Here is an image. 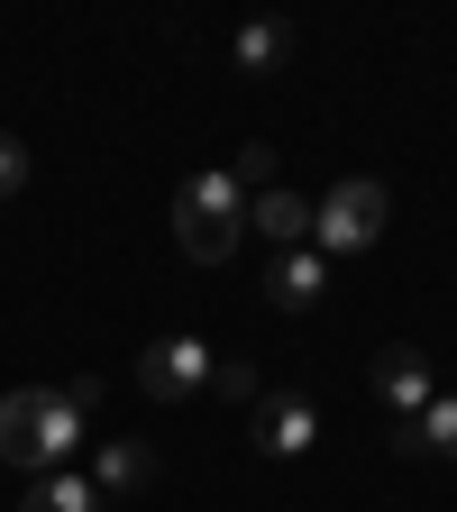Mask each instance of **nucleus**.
Instances as JSON below:
<instances>
[{
	"label": "nucleus",
	"mask_w": 457,
	"mask_h": 512,
	"mask_svg": "<svg viewBox=\"0 0 457 512\" xmlns=\"http://www.w3.org/2000/svg\"><path fill=\"white\" fill-rule=\"evenodd\" d=\"M92 412H101V375H74V384H19V394H0V458L28 467V476H46V467H64V458L83 448Z\"/></svg>",
	"instance_id": "f257e3e1"
},
{
	"label": "nucleus",
	"mask_w": 457,
	"mask_h": 512,
	"mask_svg": "<svg viewBox=\"0 0 457 512\" xmlns=\"http://www.w3.org/2000/svg\"><path fill=\"white\" fill-rule=\"evenodd\" d=\"M238 229H247V192L220 165H202V174L174 183V247L192 256V266H220V256L238 247Z\"/></svg>",
	"instance_id": "f03ea898"
},
{
	"label": "nucleus",
	"mask_w": 457,
	"mask_h": 512,
	"mask_svg": "<svg viewBox=\"0 0 457 512\" xmlns=\"http://www.w3.org/2000/svg\"><path fill=\"white\" fill-rule=\"evenodd\" d=\"M384 220H394V192H384L375 174H348L330 202L311 211V247H320V256H366V247L384 238Z\"/></svg>",
	"instance_id": "7ed1b4c3"
},
{
	"label": "nucleus",
	"mask_w": 457,
	"mask_h": 512,
	"mask_svg": "<svg viewBox=\"0 0 457 512\" xmlns=\"http://www.w3.org/2000/svg\"><path fill=\"white\" fill-rule=\"evenodd\" d=\"M211 366H220V357H211L202 339H183V330H174V339H147V348H138L128 384H138L147 403H192V394L211 384Z\"/></svg>",
	"instance_id": "20e7f679"
},
{
	"label": "nucleus",
	"mask_w": 457,
	"mask_h": 512,
	"mask_svg": "<svg viewBox=\"0 0 457 512\" xmlns=\"http://www.w3.org/2000/svg\"><path fill=\"white\" fill-rule=\"evenodd\" d=\"M256 448H266V458H311L320 448V403L302 394V384H275V394H256Z\"/></svg>",
	"instance_id": "39448f33"
},
{
	"label": "nucleus",
	"mask_w": 457,
	"mask_h": 512,
	"mask_svg": "<svg viewBox=\"0 0 457 512\" xmlns=\"http://www.w3.org/2000/svg\"><path fill=\"white\" fill-rule=\"evenodd\" d=\"M375 394L394 403V421H421L430 394H439V384H430V357L403 348V339H394V348H375Z\"/></svg>",
	"instance_id": "423d86ee"
},
{
	"label": "nucleus",
	"mask_w": 457,
	"mask_h": 512,
	"mask_svg": "<svg viewBox=\"0 0 457 512\" xmlns=\"http://www.w3.org/2000/svg\"><path fill=\"white\" fill-rule=\"evenodd\" d=\"M320 284H330V256H320V247H284V256H275V275H266L275 311H311Z\"/></svg>",
	"instance_id": "0eeeda50"
},
{
	"label": "nucleus",
	"mask_w": 457,
	"mask_h": 512,
	"mask_svg": "<svg viewBox=\"0 0 457 512\" xmlns=\"http://www.w3.org/2000/svg\"><path fill=\"white\" fill-rule=\"evenodd\" d=\"M247 220L275 238V256H284V247H311V202H302V192H284V183H275V192H256Z\"/></svg>",
	"instance_id": "6e6552de"
},
{
	"label": "nucleus",
	"mask_w": 457,
	"mask_h": 512,
	"mask_svg": "<svg viewBox=\"0 0 457 512\" xmlns=\"http://www.w3.org/2000/svg\"><path fill=\"white\" fill-rule=\"evenodd\" d=\"M19 512H101V494H92V476H74V467H46V476L19 494Z\"/></svg>",
	"instance_id": "1a4fd4ad"
},
{
	"label": "nucleus",
	"mask_w": 457,
	"mask_h": 512,
	"mask_svg": "<svg viewBox=\"0 0 457 512\" xmlns=\"http://www.w3.org/2000/svg\"><path fill=\"white\" fill-rule=\"evenodd\" d=\"M147 476H156V458H147L138 439H101V458H92V494H101V485L128 494V485H147Z\"/></svg>",
	"instance_id": "9d476101"
},
{
	"label": "nucleus",
	"mask_w": 457,
	"mask_h": 512,
	"mask_svg": "<svg viewBox=\"0 0 457 512\" xmlns=\"http://www.w3.org/2000/svg\"><path fill=\"white\" fill-rule=\"evenodd\" d=\"M284 55H293V28L284 19H247L238 28V74H275Z\"/></svg>",
	"instance_id": "9b49d317"
},
{
	"label": "nucleus",
	"mask_w": 457,
	"mask_h": 512,
	"mask_svg": "<svg viewBox=\"0 0 457 512\" xmlns=\"http://www.w3.org/2000/svg\"><path fill=\"white\" fill-rule=\"evenodd\" d=\"M220 174L256 202V192H275V147H238V165H220Z\"/></svg>",
	"instance_id": "f8f14e48"
},
{
	"label": "nucleus",
	"mask_w": 457,
	"mask_h": 512,
	"mask_svg": "<svg viewBox=\"0 0 457 512\" xmlns=\"http://www.w3.org/2000/svg\"><path fill=\"white\" fill-rule=\"evenodd\" d=\"M421 448L457 458V394H430V412H421Z\"/></svg>",
	"instance_id": "ddd939ff"
},
{
	"label": "nucleus",
	"mask_w": 457,
	"mask_h": 512,
	"mask_svg": "<svg viewBox=\"0 0 457 512\" xmlns=\"http://www.w3.org/2000/svg\"><path fill=\"white\" fill-rule=\"evenodd\" d=\"M211 384H220L229 403H256V394H266V384H256V366H238V357H220V366H211Z\"/></svg>",
	"instance_id": "4468645a"
},
{
	"label": "nucleus",
	"mask_w": 457,
	"mask_h": 512,
	"mask_svg": "<svg viewBox=\"0 0 457 512\" xmlns=\"http://www.w3.org/2000/svg\"><path fill=\"white\" fill-rule=\"evenodd\" d=\"M19 183H28V147L10 138V128H0V192H19Z\"/></svg>",
	"instance_id": "2eb2a0df"
}]
</instances>
